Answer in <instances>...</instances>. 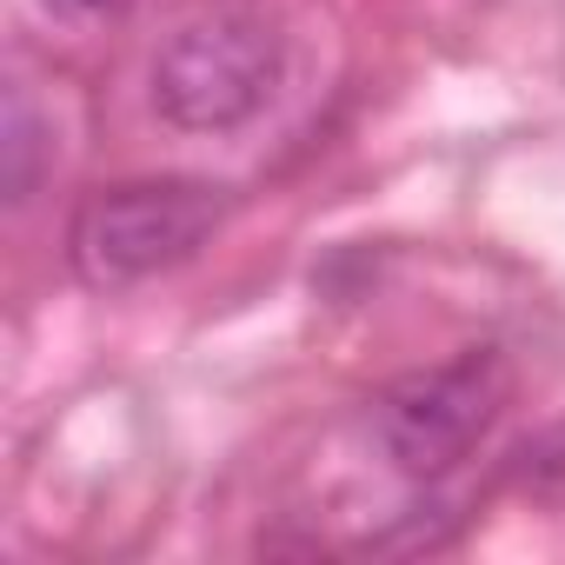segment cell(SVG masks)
I'll return each mask as SVG.
<instances>
[{"label":"cell","instance_id":"5","mask_svg":"<svg viewBox=\"0 0 565 565\" xmlns=\"http://www.w3.org/2000/svg\"><path fill=\"white\" fill-rule=\"evenodd\" d=\"M505 479L512 486H532V492H565V419L558 426H539L532 439H519L512 459H505Z\"/></svg>","mask_w":565,"mask_h":565},{"label":"cell","instance_id":"4","mask_svg":"<svg viewBox=\"0 0 565 565\" xmlns=\"http://www.w3.org/2000/svg\"><path fill=\"white\" fill-rule=\"evenodd\" d=\"M54 127L41 120V107L28 100V87H8V107H0V193L8 206H28L41 193V173L54 160Z\"/></svg>","mask_w":565,"mask_h":565},{"label":"cell","instance_id":"3","mask_svg":"<svg viewBox=\"0 0 565 565\" xmlns=\"http://www.w3.org/2000/svg\"><path fill=\"white\" fill-rule=\"evenodd\" d=\"M512 406V360L499 347H459L439 366H413L373 393V439L399 479H446Z\"/></svg>","mask_w":565,"mask_h":565},{"label":"cell","instance_id":"1","mask_svg":"<svg viewBox=\"0 0 565 565\" xmlns=\"http://www.w3.org/2000/svg\"><path fill=\"white\" fill-rule=\"evenodd\" d=\"M233 193L220 180L193 173H153V180H114L94 186L67 220V266L94 294H127L147 279L200 259L213 233L226 226Z\"/></svg>","mask_w":565,"mask_h":565},{"label":"cell","instance_id":"2","mask_svg":"<svg viewBox=\"0 0 565 565\" xmlns=\"http://www.w3.org/2000/svg\"><path fill=\"white\" fill-rule=\"evenodd\" d=\"M279 74H287L279 28L253 8H213L153 47L147 100L173 134H239L266 114Z\"/></svg>","mask_w":565,"mask_h":565},{"label":"cell","instance_id":"6","mask_svg":"<svg viewBox=\"0 0 565 565\" xmlns=\"http://www.w3.org/2000/svg\"><path fill=\"white\" fill-rule=\"evenodd\" d=\"M127 8H134V0H41V14L54 28H74V34L114 28V21H127Z\"/></svg>","mask_w":565,"mask_h":565}]
</instances>
